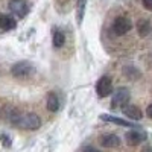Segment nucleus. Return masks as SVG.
<instances>
[{
	"instance_id": "obj_1",
	"label": "nucleus",
	"mask_w": 152,
	"mask_h": 152,
	"mask_svg": "<svg viewBox=\"0 0 152 152\" xmlns=\"http://www.w3.org/2000/svg\"><path fill=\"white\" fill-rule=\"evenodd\" d=\"M11 123L17 128L26 129V131H35L41 126V119L35 113H20V111H11L9 113Z\"/></svg>"
},
{
	"instance_id": "obj_9",
	"label": "nucleus",
	"mask_w": 152,
	"mask_h": 152,
	"mask_svg": "<svg viewBox=\"0 0 152 152\" xmlns=\"http://www.w3.org/2000/svg\"><path fill=\"white\" fill-rule=\"evenodd\" d=\"M99 143L104 148H119L120 146V138L116 134H105L99 138Z\"/></svg>"
},
{
	"instance_id": "obj_8",
	"label": "nucleus",
	"mask_w": 152,
	"mask_h": 152,
	"mask_svg": "<svg viewBox=\"0 0 152 152\" xmlns=\"http://www.w3.org/2000/svg\"><path fill=\"white\" fill-rule=\"evenodd\" d=\"M100 120L110 122V123H116V125H120V126H126V128H140L138 125H135L132 122H128L125 119H119L116 116H110V114H100Z\"/></svg>"
},
{
	"instance_id": "obj_10",
	"label": "nucleus",
	"mask_w": 152,
	"mask_h": 152,
	"mask_svg": "<svg viewBox=\"0 0 152 152\" xmlns=\"http://www.w3.org/2000/svg\"><path fill=\"white\" fill-rule=\"evenodd\" d=\"M122 111H123L125 116L128 117V119H131V120H140L143 117L142 110L138 108V107H135V105H126V107L122 108Z\"/></svg>"
},
{
	"instance_id": "obj_14",
	"label": "nucleus",
	"mask_w": 152,
	"mask_h": 152,
	"mask_svg": "<svg viewBox=\"0 0 152 152\" xmlns=\"http://www.w3.org/2000/svg\"><path fill=\"white\" fill-rule=\"evenodd\" d=\"M137 31H138V35H140V37H148V34L151 32V23L148 20H145V18L138 20Z\"/></svg>"
},
{
	"instance_id": "obj_19",
	"label": "nucleus",
	"mask_w": 152,
	"mask_h": 152,
	"mask_svg": "<svg viewBox=\"0 0 152 152\" xmlns=\"http://www.w3.org/2000/svg\"><path fill=\"white\" fill-rule=\"evenodd\" d=\"M146 114H148V117H149V119H152V104L148 107V110H146Z\"/></svg>"
},
{
	"instance_id": "obj_15",
	"label": "nucleus",
	"mask_w": 152,
	"mask_h": 152,
	"mask_svg": "<svg viewBox=\"0 0 152 152\" xmlns=\"http://www.w3.org/2000/svg\"><path fill=\"white\" fill-rule=\"evenodd\" d=\"M66 43V37L61 31H55L53 32V46L55 47H62Z\"/></svg>"
},
{
	"instance_id": "obj_12",
	"label": "nucleus",
	"mask_w": 152,
	"mask_h": 152,
	"mask_svg": "<svg viewBox=\"0 0 152 152\" xmlns=\"http://www.w3.org/2000/svg\"><path fill=\"white\" fill-rule=\"evenodd\" d=\"M46 107L50 113H56L59 110V99L58 96L53 93V91H50L47 94V100H46Z\"/></svg>"
},
{
	"instance_id": "obj_7",
	"label": "nucleus",
	"mask_w": 152,
	"mask_h": 152,
	"mask_svg": "<svg viewBox=\"0 0 152 152\" xmlns=\"http://www.w3.org/2000/svg\"><path fill=\"white\" fill-rule=\"evenodd\" d=\"M125 140L129 146H137L146 140V134L143 131H138V128H134L125 134Z\"/></svg>"
},
{
	"instance_id": "obj_16",
	"label": "nucleus",
	"mask_w": 152,
	"mask_h": 152,
	"mask_svg": "<svg viewBox=\"0 0 152 152\" xmlns=\"http://www.w3.org/2000/svg\"><path fill=\"white\" fill-rule=\"evenodd\" d=\"M0 140H2V143H3L5 148H9V146H11V138H9L6 134H2V135H0Z\"/></svg>"
},
{
	"instance_id": "obj_18",
	"label": "nucleus",
	"mask_w": 152,
	"mask_h": 152,
	"mask_svg": "<svg viewBox=\"0 0 152 152\" xmlns=\"http://www.w3.org/2000/svg\"><path fill=\"white\" fill-rule=\"evenodd\" d=\"M143 6L149 11H152V0H143Z\"/></svg>"
},
{
	"instance_id": "obj_6",
	"label": "nucleus",
	"mask_w": 152,
	"mask_h": 152,
	"mask_svg": "<svg viewBox=\"0 0 152 152\" xmlns=\"http://www.w3.org/2000/svg\"><path fill=\"white\" fill-rule=\"evenodd\" d=\"M8 6H9V11L12 12V14H15L20 18L26 17V14L29 12V6L24 0H11V2L8 3Z\"/></svg>"
},
{
	"instance_id": "obj_4",
	"label": "nucleus",
	"mask_w": 152,
	"mask_h": 152,
	"mask_svg": "<svg viewBox=\"0 0 152 152\" xmlns=\"http://www.w3.org/2000/svg\"><path fill=\"white\" fill-rule=\"evenodd\" d=\"M132 28V23L129 18H126V17H117L116 20H114L113 23V31L116 35H125V34H128Z\"/></svg>"
},
{
	"instance_id": "obj_5",
	"label": "nucleus",
	"mask_w": 152,
	"mask_h": 152,
	"mask_svg": "<svg viewBox=\"0 0 152 152\" xmlns=\"http://www.w3.org/2000/svg\"><path fill=\"white\" fill-rule=\"evenodd\" d=\"M113 91V82H111V78H108V76H102L97 84H96V93L99 97H107L110 96Z\"/></svg>"
},
{
	"instance_id": "obj_17",
	"label": "nucleus",
	"mask_w": 152,
	"mask_h": 152,
	"mask_svg": "<svg viewBox=\"0 0 152 152\" xmlns=\"http://www.w3.org/2000/svg\"><path fill=\"white\" fill-rule=\"evenodd\" d=\"M82 152H100V151L96 149L94 146H85V148L82 149Z\"/></svg>"
},
{
	"instance_id": "obj_11",
	"label": "nucleus",
	"mask_w": 152,
	"mask_h": 152,
	"mask_svg": "<svg viewBox=\"0 0 152 152\" xmlns=\"http://www.w3.org/2000/svg\"><path fill=\"white\" fill-rule=\"evenodd\" d=\"M17 26V21L15 18L9 15V14H0V29H3V31H12V29H15Z\"/></svg>"
},
{
	"instance_id": "obj_3",
	"label": "nucleus",
	"mask_w": 152,
	"mask_h": 152,
	"mask_svg": "<svg viewBox=\"0 0 152 152\" xmlns=\"http://www.w3.org/2000/svg\"><path fill=\"white\" fill-rule=\"evenodd\" d=\"M11 73L15 78H28V76L34 73V66L29 61H18L11 67Z\"/></svg>"
},
{
	"instance_id": "obj_13",
	"label": "nucleus",
	"mask_w": 152,
	"mask_h": 152,
	"mask_svg": "<svg viewBox=\"0 0 152 152\" xmlns=\"http://www.w3.org/2000/svg\"><path fill=\"white\" fill-rule=\"evenodd\" d=\"M85 6H87V0H78V3H76V23L78 24H81L84 20Z\"/></svg>"
},
{
	"instance_id": "obj_2",
	"label": "nucleus",
	"mask_w": 152,
	"mask_h": 152,
	"mask_svg": "<svg viewBox=\"0 0 152 152\" xmlns=\"http://www.w3.org/2000/svg\"><path fill=\"white\" fill-rule=\"evenodd\" d=\"M129 99H131L129 90H128V88H125V87H122V88H119V90L114 93L113 100H111V108H113V110L123 108V107L128 105Z\"/></svg>"
}]
</instances>
